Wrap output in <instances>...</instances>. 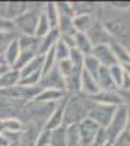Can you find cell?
Returning a JSON list of instances; mask_svg holds the SVG:
<instances>
[{"label": "cell", "instance_id": "cell-1", "mask_svg": "<svg viewBox=\"0 0 130 146\" xmlns=\"http://www.w3.org/2000/svg\"><path fill=\"white\" fill-rule=\"evenodd\" d=\"M114 13L104 16L101 23L107 32L113 36V40L123 44L124 47L130 45V9L129 10H114Z\"/></svg>", "mask_w": 130, "mask_h": 146}, {"label": "cell", "instance_id": "cell-2", "mask_svg": "<svg viewBox=\"0 0 130 146\" xmlns=\"http://www.w3.org/2000/svg\"><path fill=\"white\" fill-rule=\"evenodd\" d=\"M92 105H94V101L89 98V96H85L82 94L69 95L66 107H64L63 124L66 127L79 124L82 120L88 118L89 110L92 108Z\"/></svg>", "mask_w": 130, "mask_h": 146}, {"label": "cell", "instance_id": "cell-3", "mask_svg": "<svg viewBox=\"0 0 130 146\" xmlns=\"http://www.w3.org/2000/svg\"><path fill=\"white\" fill-rule=\"evenodd\" d=\"M127 121H129V110L123 104L120 107H117L115 113H114V115L111 118V123L108 124L107 129H105L110 143H113L127 129Z\"/></svg>", "mask_w": 130, "mask_h": 146}, {"label": "cell", "instance_id": "cell-4", "mask_svg": "<svg viewBox=\"0 0 130 146\" xmlns=\"http://www.w3.org/2000/svg\"><path fill=\"white\" fill-rule=\"evenodd\" d=\"M41 15V12L37 9H28L23 15L16 18L13 21L15 28L21 32V35H35V28H37V22Z\"/></svg>", "mask_w": 130, "mask_h": 146}, {"label": "cell", "instance_id": "cell-5", "mask_svg": "<svg viewBox=\"0 0 130 146\" xmlns=\"http://www.w3.org/2000/svg\"><path fill=\"white\" fill-rule=\"evenodd\" d=\"M115 110H117V107L94 102L92 108L89 110L88 118H91L92 121H95L101 129H107L108 124L111 123V118H113V115L115 113Z\"/></svg>", "mask_w": 130, "mask_h": 146}, {"label": "cell", "instance_id": "cell-6", "mask_svg": "<svg viewBox=\"0 0 130 146\" xmlns=\"http://www.w3.org/2000/svg\"><path fill=\"white\" fill-rule=\"evenodd\" d=\"M88 40L91 41L92 47H97V45H110L111 42H114L113 36L107 32V29L104 28V25L101 23L99 19H95L94 25L91 27V29L86 32Z\"/></svg>", "mask_w": 130, "mask_h": 146}, {"label": "cell", "instance_id": "cell-7", "mask_svg": "<svg viewBox=\"0 0 130 146\" xmlns=\"http://www.w3.org/2000/svg\"><path fill=\"white\" fill-rule=\"evenodd\" d=\"M76 129H78V135H79L82 146H89L91 142L94 140V137H95L97 131L101 127L95 123V121H92L91 118H85V120H82L79 124H76Z\"/></svg>", "mask_w": 130, "mask_h": 146}, {"label": "cell", "instance_id": "cell-8", "mask_svg": "<svg viewBox=\"0 0 130 146\" xmlns=\"http://www.w3.org/2000/svg\"><path fill=\"white\" fill-rule=\"evenodd\" d=\"M91 56L95 57L97 62H98L102 67L110 69V67H113V66H115V64H119L110 45H97V47H92Z\"/></svg>", "mask_w": 130, "mask_h": 146}, {"label": "cell", "instance_id": "cell-9", "mask_svg": "<svg viewBox=\"0 0 130 146\" xmlns=\"http://www.w3.org/2000/svg\"><path fill=\"white\" fill-rule=\"evenodd\" d=\"M41 89L44 88H51V89H57V91H63L66 92V82H64V78L60 75L57 66L54 69H51L47 75H42L41 78Z\"/></svg>", "mask_w": 130, "mask_h": 146}, {"label": "cell", "instance_id": "cell-10", "mask_svg": "<svg viewBox=\"0 0 130 146\" xmlns=\"http://www.w3.org/2000/svg\"><path fill=\"white\" fill-rule=\"evenodd\" d=\"M67 94L63 91H57L51 88H44L40 89V92L34 96L32 102H38V104H57L58 101H62Z\"/></svg>", "mask_w": 130, "mask_h": 146}, {"label": "cell", "instance_id": "cell-11", "mask_svg": "<svg viewBox=\"0 0 130 146\" xmlns=\"http://www.w3.org/2000/svg\"><path fill=\"white\" fill-rule=\"evenodd\" d=\"M67 98L69 95H66L62 101H58L54 111L51 113V115L48 117V120L45 121V124L42 129H47V130H54L57 127L63 126V114H64V107H66V102H67Z\"/></svg>", "mask_w": 130, "mask_h": 146}, {"label": "cell", "instance_id": "cell-12", "mask_svg": "<svg viewBox=\"0 0 130 146\" xmlns=\"http://www.w3.org/2000/svg\"><path fill=\"white\" fill-rule=\"evenodd\" d=\"M99 91L101 89L97 83V79L92 78L88 72H85L82 69V73H80V94L92 98V96H95Z\"/></svg>", "mask_w": 130, "mask_h": 146}, {"label": "cell", "instance_id": "cell-13", "mask_svg": "<svg viewBox=\"0 0 130 146\" xmlns=\"http://www.w3.org/2000/svg\"><path fill=\"white\" fill-rule=\"evenodd\" d=\"M91 100L97 104H105V105H113V107H120L124 104L119 91H99Z\"/></svg>", "mask_w": 130, "mask_h": 146}, {"label": "cell", "instance_id": "cell-14", "mask_svg": "<svg viewBox=\"0 0 130 146\" xmlns=\"http://www.w3.org/2000/svg\"><path fill=\"white\" fill-rule=\"evenodd\" d=\"M27 10H28V3H25V2H9L5 5L3 18H6L9 21H15L16 18L25 13Z\"/></svg>", "mask_w": 130, "mask_h": 146}, {"label": "cell", "instance_id": "cell-15", "mask_svg": "<svg viewBox=\"0 0 130 146\" xmlns=\"http://www.w3.org/2000/svg\"><path fill=\"white\" fill-rule=\"evenodd\" d=\"M58 38H60V32H58L57 28L54 29H50V32L47 34L45 36H42V38H40V45H38V54L40 56H44L48 50H51V48L56 45V42L58 41Z\"/></svg>", "mask_w": 130, "mask_h": 146}, {"label": "cell", "instance_id": "cell-16", "mask_svg": "<svg viewBox=\"0 0 130 146\" xmlns=\"http://www.w3.org/2000/svg\"><path fill=\"white\" fill-rule=\"evenodd\" d=\"M21 54V48H19V44H18V36L15 40H12L6 48H5V51H3V57H5V63L10 67V69H13L15 63H16V60Z\"/></svg>", "mask_w": 130, "mask_h": 146}, {"label": "cell", "instance_id": "cell-17", "mask_svg": "<svg viewBox=\"0 0 130 146\" xmlns=\"http://www.w3.org/2000/svg\"><path fill=\"white\" fill-rule=\"evenodd\" d=\"M94 22H95L94 15H76L73 16V28L76 32L86 34L94 25Z\"/></svg>", "mask_w": 130, "mask_h": 146}, {"label": "cell", "instance_id": "cell-18", "mask_svg": "<svg viewBox=\"0 0 130 146\" xmlns=\"http://www.w3.org/2000/svg\"><path fill=\"white\" fill-rule=\"evenodd\" d=\"M111 47V50L115 56V60H117V63H119L120 66H126V64H130V50L127 47H124L123 44L120 42H111L110 44Z\"/></svg>", "mask_w": 130, "mask_h": 146}, {"label": "cell", "instance_id": "cell-19", "mask_svg": "<svg viewBox=\"0 0 130 146\" xmlns=\"http://www.w3.org/2000/svg\"><path fill=\"white\" fill-rule=\"evenodd\" d=\"M97 83L101 91H117L115 85L111 79V75H110V70L107 67H102L99 69V73L97 76Z\"/></svg>", "mask_w": 130, "mask_h": 146}, {"label": "cell", "instance_id": "cell-20", "mask_svg": "<svg viewBox=\"0 0 130 146\" xmlns=\"http://www.w3.org/2000/svg\"><path fill=\"white\" fill-rule=\"evenodd\" d=\"M18 44L21 51H38V45H40V38H37L35 35H19L18 36ZM38 54V53H37Z\"/></svg>", "mask_w": 130, "mask_h": 146}, {"label": "cell", "instance_id": "cell-21", "mask_svg": "<svg viewBox=\"0 0 130 146\" xmlns=\"http://www.w3.org/2000/svg\"><path fill=\"white\" fill-rule=\"evenodd\" d=\"M42 60H44L42 56H40V54L35 56L28 64H25V66H23V67L19 70L21 78H25V76L34 75V73H37V72H41V73H42Z\"/></svg>", "mask_w": 130, "mask_h": 146}, {"label": "cell", "instance_id": "cell-22", "mask_svg": "<svg viewBox=\"0 0 130 146\" xmlns=\"http://www.w3.org/2000/svg\"><path fill=\"white\" fill-rule=\"evenodd\" d=\"M75 48L84 56H89L92 53V44L88 40L86 34H82V32L75 34Z\"/></svg>", "mask_w": 130, "mask_h": 146}, {"label": "cell", "instance_id": "cell-23", "mask_svg": "<svg viewBox=\"0 0 130 146\" xmlns=\"http://www.w3.org/2000/svg\"><path fill=\"white\" fill-rule=\"evenodd\" d=\"M19 79H21L19 70L10 69L9 72H6L5 75L0 78V89H6V88L16 86L18 82H19Z\"/></svg>", "mask_w": 130, "mask_h": 146}, {"label": "cell", "instance_id": "cell-24", "mask_svg": "<svg viewBox=\"0 0 130 146\" xmlns=\"http://www.w3.org/2000/svg\"><path fill=\"white\" fill-rule=\"evenodd\" d=\"M66 142H67V127L64 124L51 130L50 146H66Z\"/></svg>", "mask_w": 130, "mask_h": 146}, {"label": "cell", "instance_id": "cell-25", "mask_svg": "<svg viewBox=\"0 0 130 146\" xmlns=\"http://www.w3.org/2000/svg\"><path fill=\"white\" fill-rule=\"evenodd\" d=\"M40 130L41 129H37L34 126H29L27 129H23L19 146H35V140H37V136H38Z\"/></svg>", "mask_w": 130, "mask_h": 146}, {"label": "cell", "instance_id": "cell-26", "mask_svg": "<svg viewBox=\"0 0 130 146\" xmlns=\"http://www.w3.org/2000/svg\"><path fill=\"white\" fill-rule=\"evenodd\" d=\"M72 10L75 16L76 15H94L97 10V3H89V2H72Z\"/></svg>", "mask_w": 130, "mask_h": 146}, {"label": "cell", "instance_id": "cell-27", "mask_svg": "<svg viewBox=\"0 0 130 146\" xmlns=\"http://www.w3.org/2000/svg\"><path fill=\"white\" fill-rule=\"evenodd\" d=\"M42 13L45 15V18L48 19L50 22V27L51 29L57 28L58 25V12H57V7H56V3L54 2H48V3H45L44 5V10H42Z\"/></svg>", "mask_w": 130, "mask_h": 146}, {"label": "cell", "instance_id": "cell-28", "mask_svg": "<svg viewBox=\"0 0 130 146\" xmlns=\"http://www.w3.org/2000/svg\"><path fill=\"white\" fill-rule=\"evenodd\" d=\"M99 69H101V64L97 62V58L94 57V56H85L84 57V70L88 72L89 75L92 78H95L98 76V73H99Z\"/></svg>", "mask_w": 130, "mask_h": 146}, {"label": "cell", "instance_id": "cell-29", "mask_svg": "<svg viewBox=\"0 0 130 146\" xmlns=\"http://www.w3.org/2000/svg\"><path fill=\"white\" fill-rule=\"evenodd\" d=\"M50 29H51L50 22L45 18V15L41 12V15L38 18V22H37V28H35V36H37V38H42V36H45L50 32Z\"/></svg>", "mask_w": 130, "mask_h": 146}, {"label": "cell", "instance_id": "cell-30", "mask_svg": "<svg viewBox=\"0 0 130 146\" xmlns=\"http://www.w3.org/2000/svg\"><path fill=\"white\" fill-rule=\"evenodd\" d=\"M44 60H42V75H47L51 69L56 67L57 64V58H56V53H54V47L51 50H48L44 56Z\"/></svg>", "mask_w": 130, "mask_h": 146}, {"label": "cell", "instance_id": "cell-31", "mask_svg": "<svg viewBox=\"0 0 130 146\" xmlns=\"http://www.w3.org/2000/svg\"><path fill=\"white\" fill-rule=\"evenodd\" d=\"M2 131H23V123L15 117L2 120Z\"/></svg>", "mask_w": 130, "mask_h": 146}, {"label": "cell", "instance_id": "cell-32", "mask_svg": "<svg viewBox=\"0 0 130 146\" xmlns=\"http://www.w3.org/2000/svg\"><path fill=\"white\" fill-rule=\"evenodd\" d=\"M70 48L62 38H58V41L56 42L54 45V53H56V58H57V62H60V60H66L69 58V54H70Z\"/></svg>", "mask_w": 130, "mask_h": 146}, {"label": "cell", "instance_id": "cell-33", "mask_svg": "<svg viewBox=\"0 0 130 146\" xmlns=\"http://www.w3.org/2000/svg\"><path fill=\"white\" fill-rule=\"evenodd\" d=\"M57 69H58V72H60V75L66 79V78H69L70 75L73 73V70L75 69H80V67H75L73 66V63L70 62L69 58H66V60H60V62H57ZM84 69V67H82Z\"/></svg>", "mask_w": 130, "mask_h": 146}, {"label": "cell", "instance_id": "cell-34", "mask_svg": "<svg viewBox=\"0 0 130 146\" xmlns=\"http://www.w3.org/2000/svg\"><path fill=\"white\" fill-rule=\"evenodd\" d=\"M35 56H38V54L34 53V51H21V54H19V57H18V60H16L13 69H15V70H21L25 64H28Z\"/></svg>", "mask_w": 130, "mask_h": 146}, {"label": "cell", "instance_id": "cell-35", "mask_svg": "<svg viewBox=\"0 0 130 146\" xmlns=\"http://www.w3.org/2000/svg\"><path fill=\"white\" fill-rule=\"evenodd\" d=\"M108 70H110V75H111V79H113V82L115 85V88H117V91H119L121 88V80H123L124 70H123V67L120 64H115V66L110 67Z\"/></svg>", "mask_w": 130, "mask_h": 146}, {"label": "cell", "instance_id": "cell-36", "mask_svg": "<svg viewBox=\"0 0 130 146\" xmlns=\"http://www.w3.org/2000/svg\"><path fill=\"white\" fill-rule=\"evenodd\" d=\"M66 146H82L76 126H69L67 127V142H66Z\"/></svg>", "mask_w": 130, "mask_h": 146}, {"label": "cell", "instance_id": "cell-37", "mask_svg": "<svg viewBox=\"0 0 130 146\" xmlns=\"http://www.w3.org/2000/svg\"><path fill=\"white\" fill-rule=\"evenodd\" d=\"M56 7L58 12V16H70V18L75 16L72 10V5L69 2H56Z\"/></svg>", "mask_w": 130, "mask_h": 146}, {"label": "cell", "instance_id": "cell-38", "mask_svg": "<svg viewBox=\"0 0 130 146\" xmlns=\"http://www.w3.org/2000/svg\"><path fill=\"white\" fill-rule=\"evenodd\" d=\"M50 139H51V130L41 129L38 131L37 140H35V146H48L50 145Z\"/></svg>", "mask_w": 130, "mask_h": 146}, {"label": "cell", "instance_id": "cell-39", "mask_svg": "<svg viewBox=\"0 0 130 146\" xmlns=\"http://www.w3.org/2000/svg\"><path fill=\"white\" fill-rule=\"evenodd\" d=\"M105 143H108L107 131H105V129H99V130L97 131L95 137H94V140L91 142L89 146H104Z\"/></svg>", "mask_w": 130, "mask_h": 146}, {"label": "cell", "instance_id": "cell-40", "mask_svg": "<svg viewBox=\"0 0 130 146\" xmlns=\"http://www.w3.org/2000/svg\"><path fill=\"white\" fill-rule=\"evenodd\" d=\"M16 28L13 21H9L6 18H0V32H6V34H15Z\"/></svg>", "mask_w": 130, "mask_h": 146}, {"label": "cell", "instance_id": "cell-41", "mask_svg": "<svg viewBox=\"0 0 130 146\" xmlns=\"http://www.w3.org/2000/svg\"><path fill=\"white\" fill-rule=\"evenodd\" d=\"M113 146H130V131L126 129L121 135L113 142Z\"/></svg>", "mask_w": 130, "mask_h": 146}, {"label": "cell", "instance_id": "cell-42", "mask_svg": "<svg viewBox=\"0 0 130 146\" xmlns=\"http://www.w3.org/2000/svg\"><path fill=\"white\" fill-rule=\"evenodd\" d=\"M105 5H107V7L114 9V10H129L130 9V2H110Z\"/></svg>", "mask_w": 130, "mask_h": 146}, {"label": "cell", "instance_id": "cell-43", "mask_svg": "<svg viewBox=\"0 0 130 146\" xmlns=\"http://www.w3.org/2000/svg\"><path fill=\"white\" fill-rule=\"evenodd\" d=\"M16 35L15 34H6V32H0V48H6V45L15 40Z\"/></svg>", "mask_w": 130, "mask_h": 146}, {"label": "cell", "instance_id": "cell-44", "mask_svg": "<svg viewBox=\"0 0 130 146\" xmlns=\"http://www.w3.org/2000/svg\"><path fill=\"white\" fill-rule=\"evenodd\" d=\"M10 70V67L5 63V62H0V78H2L3 75H5V73L6 72H9Z\"/></svg>", "mask_w": 130, "mask_h": 146}, {"label": "cell", "instance_id": "cell-45", "mask_svg": "<svg viewBox=\"0 0 130 146\" xmlns=\"http://www.w3.org/2000/svg\"><path fill=\"white\" fill-rule=\"evenodd\" d=\"M0 146H10V145H9V142H7V139L5 137L3 133H0Z\"/></svg>", "mask_w": 130, "mask_h": 146}, {"label": "cell", "instance_id": "cell-46", "mask_svg": "<svg viewBox=\"0 0 130 146\" xmlns=\"http://www.w3.org/2000/svg\"><path fill=\"white\" fill-rule=\"evenodd\" d=\"M104 146H113V143H110V142H108V143H105Z\"/></svg>", "mask_w": 130, "mask_h": 146}, {"label": "cell", "instance_id": "cell-47", "mask_svg": "<svg viewBox=\"0 0 130 146\" xmlns=\"http://www.w3.org/2000/svg\"><path fill=\"white\" fill-rule=\"evenodd\" d=\"M0 133H2V120H0Z\"/></svg>", "mask_w": 130, "mask_h": 146}, {"label": "cell", "instance_id": "cell-48", "mask_svg": "<svg viewBox=\"0 0 130 146\" xmlns=\"http://www.w3.org/2000/svg\"><path fill=\"white\" fill-rule=\"evenodd\" d=\"M48 146H50V145H48Z\"/></svg>", "mask_w": 130, "mask_h": 146}, {"label": "cell", "instance_id": "cell-49", "mask_svg": "<svg viewBox=\"0 0 130 146\" xmlns=\"http://www.w3.org/2000/svg\"><path fill=\"white\" fill-rule=\"evenodd\" d=\"M129 92H130V91H129Z\"/></svg>", "mask_w": 130, "mask_h": 146}]
</instances>
